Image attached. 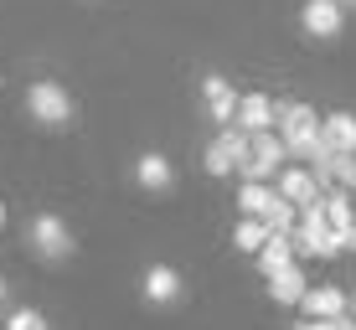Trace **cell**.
I'll return each instance as SVG.
<instances>
[{
  "mask_svg": "<svg viewBox=\"0 0 356 330\" xmlns=\"http://www.w3.org/2000/svg\"><path fill=\"white\" fill-rule=\"evenodd\" d=\"M294 248H300V258H336L341 253V238H336V227H330V217H325V191L310 206H300Z\"/></svg>",
  "mask_w": 356,
  "mask_h": 330,
  "instance_id": "6da1fadb",
  "label": "cell"
},
{
  "mask_svg": "<svg viewBox=\"0 0 356 330\" xmlns=\"http://www.w3.org/2000/svg\"><path fill=\"white\" fill-rule=\"evenodd\" d=\"M279 140L289 145V160L310 165L315 145H321V119L310 104H279Z\"/></svg>",
  "mask_w": 356,
  "mask_h": 330,
  "instance_id": "7a4b0ae2",
  "label": "cell"
},
{
  "mask_svg": "<svg viewBox=\"0 0 356 330\" xmlns=\"http://www.w3.org/2000/svg\"><path fill=\"white\" fill-rule=\"evenodd\" d=\"M284 165H289V145L279 140V129L248 134V160L238 165V176H243V181H264V186H274Z\"/></svg>",
  "mask_w": 356,
  "mask_h": 330,
  "instance_id": "3957f363",
  "label": "cell"
},
{
  "mask_svg": "<svg viewBox=\"0 0 356 330\" xmlns=\"http://www.w3.org/2000/svg\"><path fill=\"white\" fill-rule=\"evenodd\" d=\"M26 108H31V119L36 124H52V129H63L72 124V93L63 88V83H52V78H42V83H31L26 88Z\"/></svg>",
  "mask_w": 356,
  "mask_h": 330,
  "instance_id": "277c9868",
  "label": "cell"
},
{
  "mask_svg": "<svg viewBox=\"0 0 356 330\" xmlns=\"http://www.w3.org/2000/svg\"><path fill=\"white\" fill-rule=\"evenodd\" d=\"M26 242H31L36 258H47V263L72 258V232H67V222H63L57 212H36L31 227H26Z\"/></svg>",
  "mask_w": 356,
  "mask_h": 330,
  "instance_id": "5b68a950",
  "label": "cell"
},
{
  "mask_svg": "<svg viewBox=\"0 0 356 330\" xmlns=\"http://www.w3.org/2000/svg\"><path fill=\"white\" fill-rule=\"evenodd\" d=\"M202 160H207V176H217V181L232 176V170L248 160V134H243L238 124H227L212 145H207V155H202Z\"/></svg>",
  "mask_w": 356,
  "mask_h": 330,
  "instance_id": "8992f818",
  "label": "cell"
},
{
  "mask_svg": "<svg viewBox=\"0 0 356 330\" xmlns=\"http://www.w3.org/2000/svg\"><path fill=\"white\" fill-rule=\"evenodd\" d=\"M300 26L315 36V42H336L341 26H346V6L341 0H305L300 6Z\"/></svg>",
  "mask_w": 356,
  "mask_h": 330,
  "instance_id": "52a82bcc",
  "label": "cell"
},
{
  "mask_svg": "<svg viewBox=\"0 0 356 330\" xmlns=\"http://www.w3.org/2000/svg\"><path fill=\"white\" fill-rule=\"evenodd\" d=\"M243 134H264V129H279V104L268 93H243L238 99V119H232Z\"/></svg>",
  "mask_w": 356,
  "mask_h": 330,
  "instance_id": "ba28073f",
  "label": "cell"
},
{
  "mask_svg": "<svg viewBox=\"0 0 356 330\" xmlns=\"http://www.w3.org/2000/svg\"><path fill=\"white\" fill-rule=\"evenodd\" d=\"M300 310H305V320H336V315L351 310V295L341 284H310V295L300 299Z\"/></svg>",
  "mask_w": 356,
  "mask_h": 330,
  "instance_id": "9c48e42d",
  "label": "cell"
},
{
  "mask_svg": "<svg viewBox=\"0 0 356 330\" xmlns=\"http://www.w3.org/2000/svg\"><path fill=\"white\" fill-rule=\"evenodd\" d=\"M238 99H243V93H232V83L217 78V72L202 83V104H207V114H212V124H222V129L238 119Z\"/></svg>",
  "mask_w": 356,
  "mask_h": 330,
  "instance_id": "30bf717a",
  "label": "cell"
},
{
  "mask_svg": "<svg viewBox=\"0 0 356 330\" xmlns=\"http://www.w3.org/2000/svg\"><path fill=\"white\" fill-rule=\"evenodd\" d=\"M325 217H330V227H336V238H341V253L356 248V212H351V191L346 186L325 191Z\"/></svg>",
  "mask_w": 356,
  "mask_h": 330,
  "instance_id": "8fae6325",
  "label": "cell"
},
{
  "mask_svg": "<svg viewBox=\"0 0 356 330\" xmlns=\"http://www.w3.org/2000/svg\"><path fill=\"white\" fill-rule=\"evenodd\" d=\"M274 186H279V197L294 201V206H310L315 197H321V181H315V170H310V165H284Z\"/></svg>",
  "mask_w": 356,
  "mask_h": 330,
  "instance_id": "7c38bea8",
  "label": "cell"
},
{
  "mask_svg": "<svg viewBox=\"0 0 356 330\" xmlns=\"http://www.w3.org/2000/svg\"><path fill=\"white\" fill-rule=\"evenodd\" d=\"M181 295H186V279H181L170 263H150L145 268V299L150 304H176Z\"/></svg>",
  "mask_w": 356,
  "mask_h": 330,
  "instance_id": "4fadbf2b",
  "label": "cell"
},
{
  "mask_svg": "<svg viewBox=\"0 0 356 330\" xmlns=\"http://www.w3.org/2000/svg\"><path fill=\"white\" fill-rule=\"evenodd\" d=\"M268 295H274V304H300L305 295H310L305 263H289V268H279V274H268Z\"/></svg>",
  "mask_w": 356,
  "mask_h": 330,
  "instance_id": "5bb4252c",
  "label": "cell"
},
{
  "mask_svg": "<svg viewBox=\"0 0 356 330\" xmlns=\"http://www.w3.org/2000/svg\"><path fill=\"white\" fill-rule=\"evenodd\" d=\"M253 258H259L264 279H268V274H279V268H289V263H300V248H294V232H268V242H264L259 253H253Z\"/></svg>",
  "mask_w": 356,
  "mask_h": 330,
  "instance_id": "9a60e30c",
  "label": "cell"
},
{
  "mask_svg": "<svg viewBox=\"0 0 356 330\" xmlns=\"http://www.w3.org/2000/svg\"><path fill=\"white\" fill-rule=\"evenodd\" d=\"M134 181H140L145 191H170L176 186V165L165 160V155H140V160H134Z\"/></svg>",
  "mask_w": 356,
  "mask_h": 330,
  "instance_id": "2e32d148",
  "label": "cell"
},
{
  "mask_svg": "<svg viewBox=\"0 0 356 330\" xmlns=\"http://www.w3.org/2000/svg\"><path fill=\"white\" fill-rule=\"evenodd\" d=\"M321 134H325V145H330V150H346V155H356V114H346V108L325 114V119H321Z\"/></svg>",
  "mask_w": 356,
  "mask_h": 330,
  "instance_id": "e0dca14e",
  "label": "cell"
},
{
  "mask_svg": "<svg viewBox=\"0 0 356 330\" xmlns=\"http://www.w3.org/2000/svg\"><path fill=\"white\" fill-rule=\"evenodd\" d=\"M274 197H279V191L264 186V181H243V186H238V212H243V217H268Z\"/></svg>",
  "mask_w": 356,
  "mask_h": 330,
  "instance_id": "ac0fdd59",
  "label": "cell"
},
{
  "mask_svg": "<svg viewBox=\"0 0 356 330\" xmlns=\"http://www.w3.org/2000/svg\"><path fill=\"white\" fill-rule=\"evenodd\" d=\"M268 232H274V227H268L264 217H243V222L232 227V242H238L243 253H259L264 242H268Z\"/></svg>",
  "mask_w": 356,
  "mask_h": 330,
  "instance_id": "d6986e66",
  "label": "cell"
},
{
  "mask_svg": "<svg viewBox=\"0 0 356 330\" xmlns=\"http://www.w3.org/2000/svg\"><path fill=\"white\" fill-rule=\"evenodd\" d=\"M274 191H279V186H274ZM264 222L274 227V232H294V227H300V206L284 201V197H274V206H268V217H264Z\"/></svg>",
  "mask_w": 356,
  "mask_h": 330,
  "instance_id": "ffe728a7",
  "label": "cell"
},
{
  "mask_svg": "<svg viewBox=\"0 0 356 330\" xmlns=\"http://www.w3.org/2000/svg\"><path fill=\"white\" fill-rule=\"evenodd\" d=\"M6 330H47V315L42 310H10L6 315Z\"/></svg>",
  "mask_w": 356,
  "mask_h": 330,
  "instance_id": "44dd1931",
  "label": "cell"
},
{
  "mask_svg": "<svg viewBox=\"0 0 356 330\" xmlns=\"http://www.w3.org/2000/svg\"><path fill=\"white\" fill-rule=\"evenodd\" d=\"M294 330H325L321 320H300V325H294Z\"/></svg>",
  "mask_w": 356,
  "mask_h": 330,
  "instance_id": "7402d4cb",
  "label": "cell"
},
{
  "mask_svg": "<svg viewBox=\"0 0 356 330\" xmlns=\"http://www.w3.org/2000/svg\"><path fill=\"white\" fill-rule=\"evenodd\" d=\"M0 232H6V201H0Z\"/></svg>",
  "mask_w": 356,
  "mask_h": 330,
  "instance_id": "603a6c76",
  "label": "cell"
},
{
  "mask_svg": "<svg viewBox=\"0 0 356 330\" xmlns=\"http://www.w3.org/2000/svg\"><path fill=\"white\" fill-rule=\"evenodd\" d=\"M0 304H6V279H0Z\"/></svg>",
  "mask_w": 356,
  "mask_h": 330,
  "instance_id": "cb8c5ba5",
  "label": "cell"
},
{
  "mask_svg": "<svg viewBox=\"0 0 356 330\" xmlns=\"http://www.w3.org/2000/svg\"><path fill=\"white\" fill-rule=\"evenodd\" d=\"M351 315H356V295H351Z\"/></svg>",
  "mask_w": 356,
  "mask_h": 330,
  "instance_id": "d4e9b609",
  "label": "cell"
},
{
  "mask_svg": "<svg viewBox=\"0 0 356 330\" xmlns=\"http://www.w3.org/2000/svg\"><path fill=\"white\" fill-rule=\"evenodd\" d=\"M341 6H356V0H341Z\"/></svg>",
  "mask_w": 356,
  "mask_h": 330,
  "instance_id": "484cf974",
  "label": "cell"
}]
</instances>
